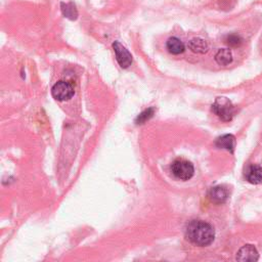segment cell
I'll return each instance as SVG.
<instances>
[{
  "instance_id": "8fae6325",
  "label": "cell",
  "mask_w": 262,
  "mask_h": 262,
  "mask_svg": "<svg viewBox=\"0 0 262 262\" xmlns=\"http://www.w3.org/2000/svg\"><path fill=\"white\" fill-rule=\"evenodd\" d=\"M166 47L168 52L174 56H178L185 52V44L177 37H170L167 40Z\"/></svg>"
},
{
  "instance_id": "5b68a950",
  "label": "cell",
  "mask_w": 262,
  "mask_h": 262,
  "mask_svg": "<svg viewBox=\"0 0 262 262\" xmlns=\"http://www.w3.org/2000/svg\"><path fill=\"white\" fill-rule=\"evenodd\" d=\"M113 49L116 55V59L119 66L123 69H127L132 64V56L128 50L118 41L113 43Z\"/></svg>"
},
{
  "instance_id": "9a60e30c",
  "label": "cell",
  "mask_w": 262,
  "mask_h": 262,
  "mask_svg": "<svg viewBox=\"0 0 262 262\" xmlns=\"http://www.w3.org/2000/svg\"><path fill=\"white\" fill-rule=\"evenodd\" d=\"M225 43L229 47H239L242 45V43H243V38L238 34H230L226 36Z\"/></svg>"
},
{
  "instance_id": "ba28073f",
  "label": "cell",
  "mask_w": 262,
  "mask_h": 262,
  "mask_svg": "<svg viewBox=\"0 0 262 262\" xmlns=\"http://www.w3.org/2000/svg\"><path fill=\"white\" fill-rule=\"evenodd\" d=\"M246 178L250 184H262V167L258 165H252L246 171Z\"/></svg>"
},
{
  "instance_id": "8992f818",
  "label": "cell",
  "mask_w": 262,
  "mask_h": 262,
  "mask_svg": "<svg viewBox=\"0 0 262 262\" xmlns=\"http://www.w3.org/2000/svg\"><path fill=\"white\" fill-rule=\"evenodd\" d=\"M259 258L258 252L253 245H245L237 253L238 261H257Z\"/></svg>"
},
{
  "instance_id": "7a4b0ae2",
  "label": "cell",
  "mask_w": 262,
  "mask_h": 262,
  "mask_svg": "<svg viewBox=\"0 0 262 262\" xmlns=\"http://www.w3.org/2000/svg\"><path fill=\"white\" fill-rule=\"evenodd\" d=\"M212 111L220 120L225 121V122H228L235 115V107L233 103L225 96H220L215 99L214 104L212 105Z\"/></svg>"
},
{
  "instance_id": "3957f363",
  "label": "cell",
  "mask_w": 262,
  "mask_h": 262,
  "mask_svg": "<svg viewBox=\"0 0 262 262\" xmlns=\"http://www.w3.org/2000/svg\"><path fill=\"white\" fill-rule=\"evenodd\" d=\"M171 171L180 180H188L194 176L195 168L190 162L184 159H177L171 165Z\"/></svg>"
},
{
  "instance_id": "5bb4252c",
  "label": "cell",
  "mask_w": 262,
  "mask_h": 262,
  "mask_svg": "<svg viewBox=\"0 0 262 262\" xmlns=\"http://www.w3.org/2000/svg\"><path fill=\"white\" fill-rule=\"evenodd\" d=\"M155 114V109L154 108H149L147 110H145L143 113H140L137 118L135 119V123L136 124H144L146 123L148 120H150L152 118Z\"/></svg>"
},
{
  "instance_id": "52a82bcc",
  "label": "cell",
  "mask_w": 262,
  "mask_h": 262,
  "mask_svg": "<svg viewBox=\"0 0 262 262\" xmlns=\"http://www.w3.org/2000/svg\"><path fill=\"white\" fill-rule=\"evenodd\" d=\"M210 200L215 204H223L228 198V191L225 187L217 186L211 188L209 193Z\"/></svg>"
},
{
  "instance_id": "7c38bea8",
  "label": "cell",
  "mask_w": 262,
  "mask_h": 262,
  "mask_svg": "<svg viewBox=\"0 0 262 262\" xmlns=\"http://www.w3.org/2000/svg\"><path fill=\"white\" fill-rule=\"evenodd\" d=\"M215 62L219 66H227L233 62V54L228 48L219 49L215 55Z\"/></svg>"
},
{
  "instance_id": "4fadbf2b",
  "label": "cell",
  "mask_w": 262,
  "mask_h": 262,
  "mask_svg": "<svg viewBox=\"0 0 262 262\" xmlns=\"http://www.w3.org/2000/svg\"><path fill=\"white\" fill-rule=\"evenodd\" d=\"M60 9H62L63 15L67 19H72V21H75V19H77L78 11H77V8L73 2H69V3L62 2L60 3Z\"/></svg>"
},
{
  "instance_id": "30bf717a",
  "label": "cell",
  "mask_w": 262,
  "mask_h": 262,
  "mask_svg": "<svg viewBox=\"0 0 262 262\" xmlns=\"http://www.w3.org/2000/svg\"><path fill=\"white\" fill-rule=\"evenodd\" d=\"M188 48L195 54L204 55L208 52L209 46L208 43L206 42V40L202 38H194L188 42Z\"/></svg>"
},
{
  "instance_id": "9c48e42d",
  "label": "cell",
  "mask_w": 262,
  "mask_h": 262,
  "mask_svg": "<svg viewBox=\"0 0 262 262\" xmlns=\"http://www.w3.org/2000/svg\"><path fill=\"white\" fill-rule=\"evenodd\" d=\"M235 145H236V139H235V136L231 134H225L223 136H220L216 139V142H215V146L217 148L229 150L230 153H234Z\"/></svg>"
},
{
  "instance_id": "277c9868",
  "label": "cell",
  "mask_w": 262,
  "mask_h": 262,
  "mask_svg": "<svg viewBox=\"0 0 262 262\" xmlns=\"http://www.w3.org/2000/svg\"><path fill=\"white\" fill-rule=\"evenodd\" d=\"M52 94L54 98L58 100V102H65V100H68L73 97L75 90L74 87L69 82L63 81L62 80V81H58L54 85L52 89Z\"/></svg>"
},
{
  "instance_id": "6da1fadb",
  "label": "cell",
  "mask_w": 262,
  "mask_h": 262,
  "mask_svg": "<svg viewBox=\"0 0 262 262\" xmlns=\"http://www.w3.org/2000/svg\"><path fill=\"white\" fill-rule=\"evenodd\" d=\"M187 239L199 247L209 246L215 239V230L203 220H191L186 227Z\"/></svg>"
}]
</instances>
